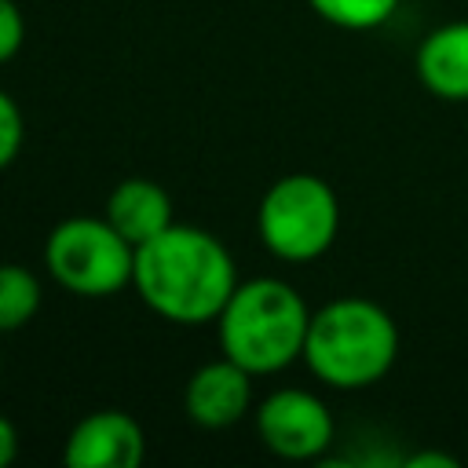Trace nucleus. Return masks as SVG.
I'll list each match as a JSON object with an SVG mask.
<instances>
[{"mask_svg":"<svg viewBox=\"0 0 468 468\" xmlns=\"http://www.w3.org/2000/svg\"><path fill=\"white\" fill-rule=\"evenodd\" d=\"M15 453H18V431L7 417H0V468H7L15 461Z\"/></svg>","mask_w":468,"mask_h":468,"instance_id":"nucleus-15","label":"nucleus"},{"mask_svg":"<svg viewBox=\"0 0 468 468\" xmlns=\"http://www.w3.org/2000/svg\"><path fill=\"white\" fill-rule=\"evenodd\" d=\"M399 355V329L391 314L362 296H344L311 314L303 358L311 373L340 391L377 384Z\"/></svg>","mask_w":468,"mask_h":468,"instance_id":"nucleus-2","label":"nucleus"},{"mask_svg":"<svg viewBox=\"0 0 468 468\" xmlns=\"http://www.w3.org/2000/svg\"><path fill=\"white\" fill-rule=\"evenodd\" d=\"M44 267L73 296H110L132 282L135 245L110 219L77 216L48 234Z\"/></svg>","mask_w":468,"mask_h":468,"instance_id":"nucleus-5","label":"nucleus"},{"mask_svg":"<svg viewBox=\"0 0 468 468\" xmlns=\"http://www.w3.org/2000/svg\"><path fill=\"white\" fill-rule=\"evenodd\" d=\"M406 468H457V457L450 453H413Z\"/></svg>","mask_w":468,"mask_h":468,"instance_id":"nucleus-16","label":"nucleus"},{"mask_svg":"<svg viewBox=\"0 0 468 468\" xmlns=\"http://www.w3.org/2000/svg\"><path fill=\"white\" fill-rule=\"evenodd\" d=\"M263 245L289 263H307L322 256L340 227V205L325 179L296 172L282 176L260 201L256 216Z\"/></svg>","mask_w":468,"mask_h":468,"instance_id":"nucleus-4","label":"nucleus"},{"mask_svg":"<svg viewBox=\"0 0 468 468\" xmlns=\"http://www.w3.org/2000/svg\"><path fill=\"white\" fill-rule=\"evenodd\" d=\"M420 84L450 102H468V22L435 26L413 55Z\"/></svg>","mask_w":468,"mask_h":468,"instance_id":"nucleus-9","label":"nucleus"},{"mask_svg":"<svg viewBox=\"0 0 468 468\" xmlns=\"http://www.w3.org/2000/svg\"><path fill=\"white\" fill-rule=\"evenodd\" d=\"M106 219L139 249L143 241L172 227V201L150 179H124L106 197Z\"/></svg>","mask_w":468,"mask_h":468,"instance_id":"nucleus-10","label":"nucleus"},{"mask_svg":"<svg viewBox=\"0 0 468 468\" xmlns=\"http://www.w3.org/2000/svg\"><path fill=\"white\" fill-rule=\"evenodd\" d=\"M132 282L150 311L179 325L219 318L223 303L238 289L234 260L223 241L183 223L165 227L135 249Z\"/></svg>","mask_w":468,"mask_h":468,"instance_id":"nucleus-1","label":"nucleus"},{"mask_svg":"<svg viewBox=\"0 0 468 468\" xmlns=\"http://www.w3.org/2000/svg\"><path fill=\"white\" fill-rule=\"evenodd\" d=\"M263 446L285 461H311L333 442V417L325 402L303 388H278L256 410Z\"/></svg>","mask_w":468,"mask_h":468,"instance_id":"nucleus-6","label":"nucleus"},{"mask_svg":"<svg viewBox=\"0 0 468 468\" xmlns=\"http://www.w3.org/2000/svg\"><path fill=\"white\" fill-rule=\"evenodd\" d=\"M40 307V282L22 263H0V333L22 329Z\"/></svg>","mask_w":468,"mask_h":468,"instance_id":"nucleus-11","label":"nucleus"},{"mask_svg":"<svg viewBox=\"0 0 468 468\" xmlns=\"http://www.w3.org/2000/svg\"><path fill=\"white\" fill-rule=\"evenodd\" d=\"M22 37H26L22 11L15 7V0H0V62H7L22 48Z\"/></svg>","mask_w":468,"mask_h":468,"instance_id":"nucleus-14","label":"nucleus"},{"mask_svg":"<svg viewBox=\"0 0 468 468\" xmlns=\"http://www.w3.org/2000/svg\"><path fill=\"white\" fill-rule=\"evenodd\" d=\"M219 347L249 373H278L303 355L311 311L282 278H252L219 311Z\"/></svg>","mask_w":468,"mask_h":468,"instance_id":"nucleus-3","label":"nucleus"},{"mask_svg":"<svg viewBox=\"0 0 468 468\" xmlns=\"http://www.w3.org/2000/svg\"><path fill=\"white\" fill-rule=\"evenodd\" d=\"M22 132L26 128H22V113H18L15 99L0 91V168H7L15 161V154L22 146Z\"/></svg>","mask_w":468,"mask_h":468,"instance_id":"nucleus-13","label":"nucleus"},{"mask_svg":"<svg viewBox=\"0 0 468 468\" xmlns=\"http://www.w3.org/2000/svg\"><path fill=\"white\" fill-rule=\"evenodd\" d=\"M252 373L230 362L227 355L219 362L201 366L186 384V413L201 428H227L245 417L252 402Z\"/></svg>","mask_w":468,"mask_h":468,"instance_id":"nucleus-8","label":"nucleus"},{"mask_svg":"<svg viewBox=\"0 0 468 468\" xmlns=\"http://www.w3.org/2000/svg\"><path fill=\"white\" fill-rule=\"evenodd\" d=\"M143 453V428L121 410H99L77 420L62 457L69 468H135Z\"/></svg>","mask_w":468,"mask_h":468,"instance_id":"nucleus-7","label":"nucleus"},{"mask_svg":"<svg viewBox=\"0 0 468 468\" xmlns=\"http://www.w3.org/2000/svg\"><path fill=\"white\" fill-rule=\"evenodd\" d=\"M307 4L340 29H377L399 7V0H307Z\"/></svg>","mask_w":468,"mask_h":468,"instance_id":"nucleus-12","label":"nucleus"}]
</instances>
